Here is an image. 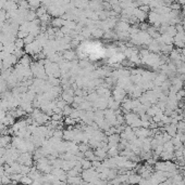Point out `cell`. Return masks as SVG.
<instances>
[{
    "label": "cell",
    "mask_w": 185,
    "mask_h": 185,
    "mask_svg": "<svg viewBox=\"0 0 185 185\" xmlns=\"http://www.w3.org/2000/svg\"><path fill=\"white\" fill-rule=\"evenodd\" d=\"M51 25L52 27L57 28V27H62L64 25V20L61 19V17H54L52 21H51Z\"/></svg>",
    "instance_id": "obj_1"
},
{
    "label": "cell",
    "mask_w": 185,
    "mask_h": 185,
    "mask_svg": "<svg viewBox=\"0 0 185 185\" xmlns=\"http://www.w3.org/2000/svg\"><path fill=\"white\" fill-rule=\"evenodd\" d=\"M29 1V8L31 9H37L39 7L42 6V1L40 0H27Z\"/></svg>",
    "instance_id": "obj_2"
},
{
    "label": "cell",
    "mask_w": 185,
    "mask_h": 185,
    "mask_svg": "<svg viewBox=\"0 0 185 185\" xmlns=\"http://www.w3.org/2000/svg\"><path fill=\"white\" fill-rule=\"evenodd\" d=\"M47 12V8L46 7H43L40 6L39 8H37L36 9V15H37V17H40L42 15H44V14H46Z\"/></svg>",
    "instance_id": "obj_3"
},
{
    "label": "cell",
    "mask_w": 185,
    "mask_h": 185,
    "mask_svg": "<svg viewBox=\"0 0 185 185\" xmlns=\"http://www.w3.org/2000/svg\"><path fill=\"white\" fill-rule=\"evenodd\" d=\"M10 141V138L9 136H2V138H0V146H6Z\"/></svg>",
    "instance_id": "obj_4"
},
{
    "label": "cell",
    "mask_w": 185,
    "mask_h": 185,
    "mask_svg": "<svg viewBox=\"0 0 185 185\" xmlns=\"http://www.w3.org/2000/svg\"><path fill=\"white\" fill-rule=\"evenodd\" d=\"M3 128H4V125H2V123H0V130H2Z\"/></svg>",
    "instance_id": "obj_5"
}]
</instances>
